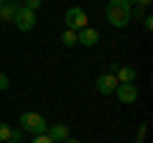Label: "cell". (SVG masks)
Segmentation results:
<instances>
[{"mask_svg":"<svg viewBox=\"0 0 153 143\" xmlns=\"http://www.w3.org/2000/svg\"><path fill=\"white\" fill-rule=\"evenodd\" d=\"M130 3L128 0H110L105 5V18L112 28H125L130 23Z\"/></svg>","mask_w":153,"mask_h":143,"instance_id":"6da1fadb","label":"cell"},{"mask_svg":"<svg viewBox=\"0 0 153 143\" xmlns=\"http://www.w3.org/2000/svg\"><path fill=\"white\" fill-rule=\"evenodd\" d=\"M18 123H21V130H23V133H31V136H41V133H46V128H49V123H46L44 115L31 112V110L21 112Z\"/></svg>","mask_w":153,"mask_h":143,"instance_id":"7a4b0ae2","label":"cell"},{"mask_svg":"<svg viewBox=\"0 0 153 143\" xmlns=\"http://www.w3.org/2000/svg\"><path fill=\"white\" fill-rule=\"evenodd\" d=\"M87 21H89V18H87V13H84V8H79V5L66 8L64 23H66V28H69V31H82V28H87V26H89Z\"/></svg>","mask_w":153,"mask_h":143,"instance_id":"3957f363","label":"cell"},{"mask_svg":"<svg viewBox=\"0 0 153 143\" xmlns=\"http://www.w3.org/2000/svg\"><path fill=\"white\" fill-rule=\"evenodd\" d=\"M13 23H16L18 31L28 33V31H33V28H36V13L28 10V8H23V5H18L16 16H13Z\"/></svg>","mask_w":153,"mask_h":143,"instance_id":"277c9868","label":"cell"},{"mask_svg":"<svg viewBox=\"0 0 153 143\" xmlns=\"http://www.w3.org/2000/svg\"><path fill=\"white\" fill-rule=\"evenodd\" d=\"M115 92H117V100H120L123 105H133V102L138 100V87H135V82H117Z\"/></svg>","mask_w":153,"mask_h":143,"instance_id":"5b68a950","label":"cell"},{"mask_svg":"<svg viewBox=\"0 0 153 143\" xmlns=\"http://www.w3.org/2000/svg\"><path fill=\"white\" fill-rule=\"evenodd\" d=\"M115 87H117V79H115V74H110V72L100 74L97 82H94V89H97L100 95H112Z\"/></svg>","mask_w":153,"mask_h":143,"instance_id":"8992f818","label":"cell"},{"mask_svg":"<svg viewBox=\"0 0 153 143\" xmlns=\"http://www.w3.org/2000/svg\"><path fill=\"white\" fill-rule=\"evenodd\" d=\"M76 44H82V46H97L100 44V31H97V28H92V26L76 31Z\"/></svg>","mask_w":153,"mask_h":143,"instance_id":"52a82bcc","label":"cell"},{"mask_svg":"<svg viewBox=\"0 0 153 143\" xmlns=\"http://www.w3.org/2000/svg\"><path fill=\"white\" fill-rule=\"evenodd\" d=\"M46 136L54 143H64L66 138H69V125H66V123H54V125L46 128Z\"/></svg>","mask_w":153,"mask_h":143,"instance_id":"ba28073f","label":"cell"},{"mask_svg":"<svg viewBox=\"0 0 153 143\" xmlns=\"http://www.w3.org/2000/svg\"><path fill=\"white\" fill-rule=\"evenodd\" d=\"M115 79H117V82H135L138 69L135 66H117V69H115Z\"/></svg>","mask_w":153,"mask_h":143,"instance_id":"9c48e42d","label":"cell"},{"mask_svg":"<svg viewBox=\"0 0 153 143\" xmlns=\"http://www.w3.org/2000/svg\"><path fill=\"white\" fill-rule=\"evenodd\" d=\"M18 5L16 0H8V3H0V21L3 23H13V16H16Z\"/></svg>","mask_w":153,"mask_h":143,"instance_id":"30bf717a","label":"cell"},{"mask_svg":"<svg viewBox=\"0 0 153 143\" xmlns=\"http://www.w3.org/2000/svg\"><path fill=\"white\" fill-rule=\"evenodd\" d=\"M61 44H64L66 49H71V46H76V31H69V28H66V31L61 33Z\"/></svg>","mask_w":153,"mask_h":143,"instance_id":"8fae6325","label":"cell"},{"mask_svg":"<svg viewBox=\"0 0 153 143\" xmlns=\"http://www.w3.org/2000/svg\"><path fill=\"white\" fill-rule=\"evenodd\" d=\"M10 133H13V128L8 125V123H0V143L10 141Z\"/></svg>","mask_w":153,"mask_h":143,"instance_id":"7c38bea8","label":"cell"},{"mask_svg":"<svg viewBox=\"0 0 153 143\" xmlns=\"http://www.w3.org/2000/svg\"><path fill=\"white\" fill-rule=\"evenodd\" d=\"M23 8H28V10L36 13L38 8H41V0H23Z\"/></svg>","mask_w":153,"mask_h":143,"instance_id":"4fadbf2b","label":"cell"},{"mask_svg":"<svg viewBox=\"0 0 153 143\" xmlns=\"http://www.w3.org/2000/svg\"><path fill=\"white\" fill-rule=\"evenodd\" d=\"M8 87H10V77L0 72V92H3V89H8Z\"/></svg>","mask_w":153,"mask_h":143,"instance_id":"5bb4252c","label":"cell"},{"mask_svg":"<svg viewBox=\"0 0 153 143\" xmlns=\"http://www.w3.org/2000/svg\"><path fill=\"white\" fill-rule=\"evenodd\" d=\"M31 143H54V141H51L46 133H41V136H33V141H31Z\"/></svg>","mask_w":153,"mask_h":143,"instance_id":"9a60e30c","label":"cell"},{"mask_svg":"<svg viewBox=\"0 0 153 143\" xmlns=\"http://www.w3.org/2000/svg\"><path fill=\"white\" fill-rule=\"evenodd\" d=\"M140 21H143V28H146V31H151V28H153V16H143Z\"/></svg>","mask_w":153,"mask_h":143,"instance_id":"2e32d148","label":"cell"},{"mask_svg":"<svg viewBox=\"0 0 153 143\" xmlns=\"http://www.w3.org/2000/svg\"><path fill=\"white\" fill-rule=\"evenodd\" d=\"M64 143H82V141H76V138H71V136H69V138H66Z\"/></svg>","mask_w":153,"mask_h":143,"instance_id":"e0dca14e","label":"cell"},{"mask_svg":"<svg viewBox=\"0 0 153 143\" xmlns=\"http://www.w3.org/2000/svg\"><path fill=\"white\" fill-rule=\"evenodd\" d=\"M135 143H143V138H138V141H135Z\"/></svg>","mask_w":153,"mask_h":143,"instance_id":"ac0fdd59","label":"cell"},{"mask_svg":"<svg viewBox=\"0 0 153 143\" xmlns=\"http://www.w3.org/2000/svg\"><path fill=\"white\" fill-rule=\"evenodd\" d=\"M5 143H16V141H5Z\"/></svg>","mask_w":153,"mask_h":143,"instance_id":"d6986e66","label":"cell"},{"mask_svg":"<svg viewBox=\"0 0 153 143\" xmlns=\"http://www.w3.org/2000/svg\"><path fill=\"white\" fill-rule=\"evenodd\" d=\"M0 3H8V0H0Z\"/></svg>","mask_w":153,"mask_h":143,"instance_id":"ffe728a7","label":"cell"}]
</instances>
